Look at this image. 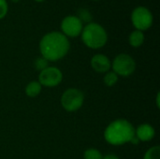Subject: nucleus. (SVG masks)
<instances>
[{
    "label": "nucleus",
    "instance_id": "f257e3e1",
    "mask_svg": "<svg viewBox=\"0 0 160 159\" xmlns=\"http://www.w3.org/2000/svg\"><path fill=\"white\" fill-rule=\"evenodd\" d=\"M39 50L42 57L47 61H57L68 53L69 41L61 32H50L41 38Z\"/></svg>",
    "mask_w": 160,
    "mask_h": 159
},
{
    "label": "nucleus",
    "instance_id": "f03ea898",
    "mask_svg": "<svg viewBox=\"0 0 160 159\" xmlns=\"http://www.w3.org/2000/svg\"><path fill=\"white\" fill-rule=\"evenodd\" d=\"M135 136L133 126L127 120H116L105 130V140L112 145H122L131 141Z\"/></svg>",
    "mask_w": 160,
    "mask_h": 159
},
{
    "label": "nucleus",
    "instance_id": "7ed1b4c3",
    "mask_svg": "<svg viewBox=\"0 0 160 159\" xmlns=\"http://www.w3.org/2000/svg\"><path fill=\"white\" fill-rule=\"evenodd\" d=\"M83 43L91 49L102 48L108 40V35L102 25L97 22L87 23L82 31Z\"/></svg>",
    "mask_w": 160,
    "mask_h": 159
},
{
    "label": "nucleus",
    "instance_id": "20e7f679",
    "mask_svg": "<svg viewBox=\"0 0 160 159\" xmlns=\"http://www.w3.org/2000/svg\"><path fill=\"white\" fill-rule=\"evenodd\" d=\"M153 14L145 7L140 6L133 9L131 13V22L136 30L144 31L149 29L153 24Z\"/></svg>",
    "mask_w": 160,
    "mask_h": 159
},
{
    "label": "nucleus",
    "instance_id": "39448f33",
    "mask_svg": "<svg viewBox=\"0 0 160 159\" xmlns=\"http://www.w3.org/2000/svg\"><path fill=\"white\" fill-rule=\"evenodd\" d=\"M112 66L115 74L127 77L134 72L136 63L130 55L121 53L114 58Z\"/></svg>",
    "mask_w": 160,
    "mask_h": 159
},
{
    "label": "nucleus",
    "instance_id": "423d86ee",
    "mask_svg": "<svg viewBox=\"0 0 160 159\" xmlns=\"http://www.w3.org/2000/svg\"><path fill=\"white\" fill-rule=\"evenodd\" d=\"M83 103V94L78 89H68L61 97V104L68 112L77 111Z\"/></svg>",
    "mask_w": 160,
    "mask_h": 159
},
{
    "label": "nucleus",
    "instance_id": "0eeeda50",
    "mask_svg": "<svg viewBox=\"0 0 160 159\" xmlns=\"http://www.w3.org/2000/svg\"><path fill=\"white\" fill-rule=\"evenodd\" d=\"M61 30L67 37H76L82 34L83 25L82 21L75 15H68L61 22Z\"/></svg>",
    "mask_w": 160,
    "mask_h": 159
},
{
    "label": "nucleus",
    "instance_id": "6e6552de",
    "mask_svg": "<svg viewBox=\"0 0 160 159\" xmlns=\"http://www.w3.org/2000/svg\"><path fill=\"white\" fill-rule=\"evenodd\" d=\"M62 73L61 71L53 67H48L42 71H40L38 80L40 85L48 86V87H53L58 85L62 81Z\"/></svg>",
    "mask_w": 160,
    "mask_h": 159
},
{
    "label": "nucleus",
    "instance_id": "1a4fd4ad",
    "mask_svg": "<svg viewBox=\"0 0 160 159\" xmlns=\"http://www.w3.org/2000/svg\"><path fill=\"white\" fill-rule=\"evenodd\" d=\"M91 66L98 72H107L111 67V62L106 55L96 54L91 59Z\"/></svg>",
    "mask_w": 160,
    "mask_h": 159
},
{
    "label": "nucleus",
    "instance_id": "9d476101",
    "mask_svg": "<svg viewBox=\"0 0 160 159\" xmlns=\"http://www.w3.org/2000/svg\"><path fill=\"white\" fill-rule=\"evenodd\" d=\"M135 136L139 139V141L148 142V141H150V140H152L154 138L155 129L150 125L143 124V125H142V126H140L138 127Z\"/></svg>",
    "mask_w": 160,
    "mask_h": 159
},
{
    "label": "nucleus",
    "instance_id": "9b49d317",
    "mask_svg": "<svg viewBox=\"0 0 160 159\" xmlns=\"http://www.w3.org/2000/svg\"><path fill=\"white\" fill-rule=\"evenodd\" d=\"M128 40H129V44L132 47L138 48V47L142 46V43L144 42V35L142 31L135 30L129 35Z\"/></svg>",
    "mask_w": 160,
    "mask_h": 159
},
{
    "label": "nucleus",
    "instance_id": "f8f14e48",
    "mask_svg": "<svg viewBox=\"0 0 160 159\" xmlns=\"http://www.w3.org/2000/svg\"><path fill=\"white\" fill-rule=\"evenodd\" d=\"M41 91V85L38 82H31L25 88V93L28 97H37Z\"/></svg>",
    "mask_w": 160,
    "mask_h": 159
},
{
    "label": "nucleus",
    "instance_id": "ddd939ff",
    "mask_svg": "<svg viewBox=\"0 0 160 159\" xmlns=\"http://www.w3.org/2000/svg\"><path fill=\"white\" fill-rule=\"evenodd\" d=\"M81 21L82 22H91V20H92V15L91 13L89 12L88 9L86 8H80L78 10V16H77Z\"/></svg>",
    "mask_w": 160,
    "mask_h": 159
},
{
    "label": "nucleus",
    "instance_id": "4468645a",
    "mask_svg": "<svg viewBox=\"0 0 160 159\" xmlns=\"http://www.w3.org/2000/svg\"><path fill=\"white\" fill-rule=\"evenodd\" d=\"M144 159H160V148L159 146H155L150 148L145 156Z\"/></svg>",
    "mask_w": 160,
    "mask_h": 159
},
{
    "label": "nucleus",
    "instance_id": "2eb2a0df",
    "mask_svg": "<svg viewBox=\"0 0 160 159\" xmlns=\"http://www.w3.org/2000/svg\"><path fill=\"white\" fill-rule=\"evenodd\" d=\"M117 81H118V76L114 72H109L104 77V82L108 86L114 85L117 82Z\"/></svg>",
    "mask_w": 160,
    "mask_h": 159
},
{
    "label": "nucleus",
    "instance_id": "dca6fc26",
    "mask_svg": "<svg viewBox=\"0 0 160 159\" xmlns=\"http://www.w3.org/2000/svg\"><path fill=\"white\" fill-rule=\"evenodd\" d=\"M84 159H102V155L97 149H88L84 153Z\"/></svg>",
    "mask_w": 160,
    "mask_h": 159
},
{
    "label": "nucleus",
    "instance_id": "f3484780",
    "mask_svg": "<svg viewBox=\"0 0 160 159\" xmlns=\"http://www.w3.org/2000/svg\"><path fill=\"white\" fill-rule=\"evenodd\" d=\"M35 67L38 70H40L42 71L43 69H45L46 67H48V61L43 58V57H38L36 59V62H35Z\"/></svg>",
    "mask_w": 160,
    "mask_h": 159
},
{
    "label": "nucleus",
    "instance_id": "a211bd4d",
    "mask_svg": "<svg viewBox=\"0 0 160 159\" xmlns=\"http://www.w3.org/2000/svg\"><path fill=\"white\" fill-rule=\"evenodd\" d=\"M8 10V5L7 0H0V20L3 19Z\"/></svg>",
    "mask_w": 160,
    "mask_h": 159
},
{
    "label": "nucleus",
    "instance_id": "6ab92c4d",
    "mask_svg": "<svg viewBox=\"0 0 160 159\" xmlns=\"http://www.w3.org/2000/svg\"><path fill=\"white\" fill-rule=\"evenodd\" d=\"M102 159H119L116 156H114V155H108V156H106L105 157H102Z\"/></svg>",
    "mask_w": 160,
    "mask_h": 159
},
{
    "label": "nucleus",
    "instance_id": "aec40b11",
    "mask_svg": "<svg viewBox=\"0 0 160 159\" xmlns=\"http://www.w3.org/2000/svg\"><path fill=\"white\" fill-rule=\"evenodd\" d=\"M139 142H140V141H139V139H138L136 136H134V137L131 139V141H130V142H132L133 144H138V143H139Z\"/></svg>",
    "mask_w": 160,
    "mask_h": 159
},
{
    "label": "nucleus",
    "instance_id": "412c9836",
    "mask_svg": "<svg viewBox=\"0 0 160 159\" xmlns=\"http://www.w3.org/2000/svg\"><path fill=\"white\" fill-rule=\"evenodd\" d=\"M157 104H158V107L159 108V94L158 95V97H157Z\"/></svg>",
    "mask_w": 160,
    "mask_h": 159
},
{
    "label": "nucleus",
    "instance_id": "4be33fe9",
    "mask_svg": "<svg viewBox=\"0 0 160 159\" xmlns=\"http://www.w3.org/2000/svg\"><path fill=\"white\" fill-rule=\"evenodd\" d=\"M12 2H14V3H17V2H19L20 0H11Z\"/></svg>",
    "mask_w": 160,
    "mask_h": 159
},
{
    "label": "nucleus",
    "instance_id": "5701e85b",
    "mask_svg": "<svg viewBox=\"0 0 160 159\" xmlns=\"http://www.w3.org/2000/svg\"><path fill=\"white\" fill-rule=\"evenodd\" d=\"M36 2H43V1H45V0H35Z\"/></svg>",
    "mask_w": 160,
    "mask_h": 159
},
{
    "label": "nucleus",
    "instance_id": "b1692460",
    "mask_svg": "<svg viewBox=\"0 0 160 159\" xmlns=\"http://www.w3.org/2000/svg\"><path fill=\"white\" fill-rule=\"evenodd\" d=\"M96 1H97V0H96Z\"/></svg>",
    "mask_w": 160,
    "mask_h": 159
}]
</instances>
